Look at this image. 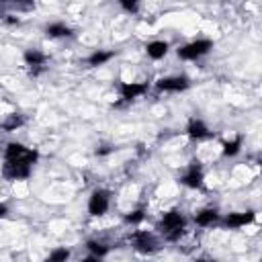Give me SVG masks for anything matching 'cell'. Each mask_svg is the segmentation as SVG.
<instances>
[{
    "mask_svg": "<svg viewBox=\"0 0 262 262\" xmlns=\"http://www.w3.org/2000/svg\"><path fill=\"white\" fill-rule=\"evenodd\" d=\"M160 233L164 235L166 242H178L180 235L186 229V217L180 211H168L162 215L160 223H158Z\"/></svg>",
    "mask_w": 262,
    "mask_h": 262,
    "instance_id": "1",
    "label": "cell"
},
{
    "mask_svg": "<svg viewBox=\"0 0 262 262\" xmlns=\"http://www.w3.org/2000/svg\"><path fill=\"white\" fill-rule=\"evenodd\" d=\"M108 207H111V192L104 188L92 190V194L88 196V213L92 217H100L108 211Z\"/></svg>",
    "mask_w": 262,
    "mask_h": 262,
    "instance_id": "4",
    "label": "cell"
},
{
    "mask_svg": "<svg viewBox=\"0 0 262 262\" xmlns=\"http://www.w3.org/2000/svg\"><path fill=\"white\" fill-rule=\"evenodd\" d=\"M168 49H170V45H168L166 41H149V43L145 45L147 57H151V59H156V61L162 59V57H166Z\"/></svg>",
    "mask_w": 262,
    "mask_h": 262,
    "instance_id": "14",
    "label": "cell"
},
{
    "mask_svg": "<svg viewBox=\"0 0 262 262\" xmlns=\"http://www.w3.org/2000/svg\"><path fill=\"white\" fill-rule=\"evenodd\" d=\"M180 182L188 188H203L205 184V174L199 162H190V166L186 168V172L180 176Z\"/></svg>",
    "mask_w": 262,
    "mask_h": 262,
    "instance_id": "8",
    "label": "cell"
},
{
    "mask_svg": "<svg viewBox=\"0 0 262 262\" xmlns=\"http://www.w3.org/2000/svg\"><path fill=\"white\" fill-rule=\"evenodd\" d=\"M68 258H70V250H68V248H57V250H53V252L49 254L47 260H51V262H63V260H68Z\"/></svg>",
    "mask_w": 262,
    "mask_h": 262,
    "instance_id": "20",
    "label": "cell"
},
{
    "mask_svg": "<svg viewBox=\"0 0 262 262\" xmlns=\"http://www.w3.org/2000/svg\"><path fill=\"white\" fill-rule=\"evenodd\" d=\"M86 250H88L92 256H96V258H104V256L108 254V246L102 244V242H98V239H88V242H86Z\"/></svg>",
    "mask_w": 262,
    "mask_h": 262,
    "instance_id": "18",
    "label": "cell"
},
{
    "mask_svg": "<svg viewBox=\"0 0 262 262\" xmlns=\"http://www.w3.org/2000/svg\"><path fill=\"white\" fill-rule=\"evenodd\" d=\"M213 49V41L211 39H194L182 47L176 49V55L180 59H186V61H194V59H201L203 55H207L209 51Z\"/></svg>",
    "mask_w": 262,
    "mask_h": 262,
    "instance_id": "3",
    "label": "cell"
},
{
    "mask_svg": "<svg viewBox=\"0 0 262 262\" xmlns=\"http://www.w3.org/2000/svg\"><path fill=\"white\" fill-rule=\"evenodd\" d=\"M186 135L190 137V139H207L209 135H211V131H209V127L205 125V121H201V119H190L188 121V125H186Z\"/></svg>",
    "mask_w": 262,
    "mask_h": 262,
    "instance_id": "11",
    "label": "cell"
},
{
    "mask_svg": "<svg viewBox=\"0 0 262 262\" xmlns=\"http://www.w3.org/2000/svg\"><path fill=\"white\" fill-rule=\"evenodd\" d=\"M190 86V80L186 76H166L156 82V90L160 92H182Z\"/></svg>",
    "mask_w": 262,
    "mask_h": 262,
    "instance_id": "7",
    "label": "cell"
},
{
    "mask_svg": "<svg viewBox=\"0 0 262 262\" xmlns=\"http://www.w3.org/2000/svg\"><path fill=\"white\" fill-rule=\"evenodd\" d=\"M23 123H25L23 115H8V119H6L4 123H2V129L10 133V131H16V129H18V127H20Z\"/></svg>",
    "mask_w": 262,
    "mask_h": 262,
    "instance_id": "19",
    "label": "cell"
},
{
    "mask_svg": "<svg viewBox=\"0 0 262 262\" xmlns=\"http://www.w3.org/2000/svg\"><path fill=\"white\" fill-rule=\"evenodd\" d=\"M4 4H10V6H16L18 10H29L33 6V0H2Z\"/></svg>",
    "mask_w": 262,
    "mask_h": 262,
    "instance_id": "22",
    "label": "cell"
},
{
    "mask_svg": "<svg viewBox=\"0 0 262 262\" xmlns=\"http://www.w3.org/2000/svg\"><path fill=\"white\" fill-rule=\"evenodd\" d=\"M147 90H149L147 82H123V84L119 86L121 98H123L125 102H131V100H135V98L143 96Z\"/></svg>",
    "mask_w": 262,
    "mask_h": 262,
    "instance_id": "10",
    "label": "cell"
},
{
    "mask_svg": "<svg viewBox=\"0 0 262 262\" xmlns=\"http://www.w3.org/2000/svg\"><path fill=\"white\" fill-rule=\"evenodd\" d=\"M119 6H121L125 12L135 14V12L139 10V0H119Z\"/></svg>",
    "mask_w": 262,
    "mask_h": 262,
    "instance_id": "21",
    "label": "cell"
},
{
    "mask_svg": "<svg viewBox=\"0 0 262 262\" xmlns=\"http://www.w3.org/2000/svg\"><path fill=\"white\" fill-rule=\"evenodd\" d=\"M23 59H25V63H27L29 68L41 70V68L45 66V61H47V55H45L43 51H39V49H27V51L23 53Z\"/></svg>",
    "mask_w": 262,
    "mask_h": 262,
    "instance_id": "12",
    "label": "cell"
},
{
    "mask_svg": "<svg viewBox=\"0 0 262 262\" xmlns=\"http://www.w3.org/2000/svg\"><path fill=\"white\" fill-rule=\"evenodd\" d=\"M33 172V166L23 164V162H6L2 166V176L6 180H27Z\"/></svg>",
    "mask_w": 262,
    "mask_h": 262,
    "instance_id": "6",
    "label": "cell"
},
{
    "mask_svg": "<svg viewBox=\"0 0 262 262\" xmlns=\"http://www.w3.org/2000/svg\"><path fill=\"white\" fill-rule=\"evenodd\" d=\"M45 35L51 39H59V37H72V29L66 23H49L45 27Z\"/></svg>",
    "mask_w": 262,
    "mask_h": 262,
    "instance_id": "16",
    "label": "cell"
},
{
    "mask_svg": "<svg viewBox=\"0 0 262 262\" xmlns=\"http://www.w3.org/2000/svg\"><path fill=\"white\" fill-rule=\"evenodd\" d=\"M242 143H244L242 135H237V137L225 141V143H223V156H225V158H233V156H237V154L242 151Z\"/></svg>",
    "mask_w": 262,
    "mask_h": 262,
    "instance_id": "17",
    "label": "cell"
},
{
    "mask_svg": "<svg viewBox=\"0 0 262 262\" xmlns=\"http://www.w3.org/2000/svg\"><path fill=\"white\" fill-rule=\"evenodd\" d=\"M129 242H131L133 248H135L137 252H141V254H154V252H158V250L162 248V246H160V239H158L154 233H149V231H135Z\"/></svg>",
    "mask_w": 262,
    "mask_h": 262,
    "instance_id": "5",
    "label": "cell"
},
{
    "mask_svg": "<svg viewBox=\"0 0 262 262\" xmlns=\"http://www.w3.org/2000/svg\"><path fill=\"white\" fill-rule=\"evenodd\" d=\"M254 219H256L254 211H244V213H229L223 219H219V223L225 229H239V227H246L248 223H252Z\"/></svg>",
    "mask_w": 262,
    "mask_h": 262,
    "instance_id": "9",
    "label": "cell"
},
{
    "mask_svg": "<svg viewBox=\"0 0 262 262\" xmlns=\"http://www.w3.org/2000/svg\"><path fill=\"white\" fill-rule=\"evenodd\" d=\"M6 213H8V207H6L4 203H0V219H2V217H4Z\"/></svg>",
    "mask_w": 262,
    "mask_h": 262,
    "instance_id": "24",
    "label": "cell"
},
{
    "mask_svg": "<svg viewBox=\"0 0 262 262\" xmlns=\"http://www.w3.org/2000/svg\"><path fill=\"white\" fill-rule=\"evenodd\" d=\"M4 160L6 162H23V164L35 166V162L39 160V151L31 149V147H27V145H23L18 141H10L4 147Z\"/></svg>",
    "mask_w": 262,
    "mask_h": 262,
    "instance_id": "2",
    "label": "cell"
},
{
    "mask_svg": "<svg viewBox=\"0 0 262 262\" xmlns=\"http://www.w3.org/2000/svg\"><path fill=\"white\" fill-rule=\"evenodd\" d=\"M143 217H145V215H143V211H141V209H137V211L127 213V215H125V221H127V223H141V221H143Z\"/></svg>",
    "mask_w": 262,
    "mask_h": 262,
    "instance_id": "23",
    "label": "cell"
},
{
    "mask_svg": "<svg viewBox=\"0 0 262 262\" xmlns=\"http://www.w3.org/2000/svg\"><path fill=\"white\" fill-rule=\"evenodd\" d=\"M115 57V51H104V49H96L92 51L88 57H86V63L90 68H98V66H104L106 61H111Z\"/></svg>",
    "mask_w": 262,
    "mask_h": 262,
    "instance_id": "15",
    "label": "cell"
},
{
    "mask_svg": "<svg viewBox=\"0 0 262 262\" xmlns=\"http://www.w3.org/2000/svg\"><path fill=\"white\" fill-rule=\"evenodd\" d=\"M219 219L221 217H219L217 209H203L194 215V223L201 225V227H213L215 223H219Z\"/></svg>",
    "mask_w": 262,
    "mask_h": 262,
    "instance_id": "13",
    "label": "cell"
}]
</instances>
